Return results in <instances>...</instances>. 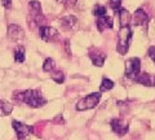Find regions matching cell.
I'll return each mask as SVG.
<instances>
[{
  "label": "cell",
  "mask_w": 155,
  "mask_h": 140,
  "mask_svg": "<svg viewBox=\"0 0 155 140\" xmlns=\"http://www.w3.org/2000/svg\"><path fill=\"white\" fill-rule=\"evenodd\" d=\"M13 99L18 103H23L31 108H40L43 107L47 100L38 90H26V91H17L13 94Z\"/></svg>",
  "instance_id": "cell-1"
},
{
  "label": "cell",
  "mask_w": 155,
  "mask_h": 140,
  "mask_svg": "<svg viewBox=\"0 0 155 140\" xmlns=\"http://www.w3.org/2000/svg\"><path fill=\"white\" fill-rule=\"evenodd\" d=\"M130 39H132V29L129 26L120 27V30L118 32V46H116V50H118L119 53L122 55L127 53Z\"/></svg>",
  "instance_id": "cell-2"
},
{
  "label": "cell",
  "mask_w": 155,
  "mask_h": 140,
  "mask_svg": "<svg viewBox=\"0 0 155 140\" xmlns=\"http://www.w3.org/2000/svg\"><path fill=\"white\" fill-rule=\"evenodd\" d=\"M101 100V94L100 92H93L87 95L85 97L79 100V103L76 104V109L78 110H88V109H93L97 107V104Z\"/></svg>",
  "instance_id": "cell-3"
},
{
  "label": "cell",
  "mask_w": 155,
  "mask_h": 140,
  "mask_svg": "<svg viewBox=\"0 0 155 140\" xmlns=\"http://www.w3.org/2000/svg\"><path fill=\"white\" fill-rule=\"evenodd\" d=\"M140 70H141V61H140V59L133 57V59L125 61V75L128 78L134 79L140 74Z\"/></svg>",
  "instance_id": "cell-4"
},
{
  "label": "cell",
  "mask_w": 155,
  "mask_h": 140,
  "mask_svg": "<svg viewBox=\"0 0 155 140\" xmlns=\"http://www.w3.org/2000/svg\"><path fill=\"white\" fill-rule=\"evenodd\" d=\"M12 126L14 128V131L17 134V138L18 140H27L28 136L34 132V128L28 125H25L22 122H18V121H13L12 122Z\"/></svg>",
  "instance_id": "cell-5"
},
{
  "label": "cell",
  "mask_w": 155,
  "mask_h": 140,
  "mask_svg": "<svg viewBox=\"0 0 155 140\" xmlns=\"http://www.w3.org/2000/svg\"><path fill=\"white\" fill-rule=\"evenodd\" d=\"M110 126H111V130L119 136H124L125 134L128 132V123L127 122H123L122 119H111L110 122Z\"/></svg>",
  "instance_id": "cell-6"
},
{
  "label": "cell",
  "mask_w": 155,
  "mask_h": 140,
  "mask_svg": "<svg viewBox=\"0 0 155 140\" xmlns=\"http://www.w3.org/2000/svg\"><path fill=\"white\" fill-rule=\"evenodd\" d=\"M8 38L13 42H21L25 38V31L18 25H9L8 26Z\"/></svg>",
  "instance_id": "cell-7"
},
{
  "label": "cell",
  "mask_w": 155,
  "mask_h": 140,
  "mask_svg": "<svg viewBox=\"0 0 155 140\" xmlns=\"http://www.w3.org/2000/svg\"><path fill=\"white\" fill-rule=\"evenodd\" d=\"M130 21H132V25L134 26H146L149 17L143 9H137L133 13V16H130Z\"/></svg>",
  "instance_id": "cell-8"
},
{
  "label": "cell",
  "mask_w": 155,
  "mask_h": 140,
  "mask_svg": "<svg viewBox=\"0 0 155 140\" xmlns=\"http://www.w3.org/2000/svg\"><path fill=\"white\" fill-rule=\"evenodd\" d=\"M40 38L45 42H54L58 38V31L54 27H49V26H43L40 27Z\"/></svg>",
  "instance_id": "cell-9"
},
{
  "label": "cell",
  "mask_w": 155,
  "mask_h": 140,
  "mask_svg": "<svg viewBox=\"0 0 155 140\" xmlns=\"http://www.w3.org/2000/svg\"><path fill=\"white\" fill-rule=\"evenodd\" d=\"M136 83H140L142 86H147V87H154L155 86V75L154 74H149V73H141L138 74L136 78L133 79Z\"/></svg>",
  "instance_id": "cell-10"
},
{
  "label": "cell",
  "mask_w": 155,
  "mask_h": 140,
  "mask_svg": "<svg viewBox=\"0 0 155 140\" xmlns=\"http://www.w3.org/2000/svg\"><path fill=\"white\" fill-rule=\"evenodd\" d=\"M114 27V22L110 17L104 16V17H98L97 18V29L98 31H105L106 29H113Z\"/></svg>",
  "instance_id": "cell-11"
},
{
  "label": "cell",
  "mask_w": 155,
  "mask_h": 140,
  "mask_svg": "<svg viewBox=\"0 0 155 140\" xmlns=\"http://www.w3.org/2000/svg\"><path fill=\"white\" fill-rule=\"evenodd\" d=\"M61 25L66 30H71V29H75L78 26V18L74 16H66L61 20Z\"/></svg>",
  "instance_id": "cell-12"
},
{
  "label": "cell",
  "mask_w": 155,
  "mask_h": 140,
  "mask_svg": "<svg viewBox=\"0 0 155 140\" xmlns=\"http://www.w3.org/2000/svg\"><path fill=\"white\" fill-rule=\"evenodd\" d=\"M119 22H120V27H125V26H129V22H130V14L127 9H123L120 8L119 11Z\"/></svg>",
  "instance_id": "cell-13"
},
{
  "label": "cell",
  "mask_w": 155,
  "mask_h": 140,
  "mask_svg": "<svg viewBox=\"0 0 155 140\" xmlns=\"http://www.w3.org/2000/svg\"><path fill=\"white\" fill-rule=\"evenodd\" d=\"M89 57H91V60L93 61V64L96 66H104V62H105V59H106V56L102 55V53H98V52H91L89 53Z\"/></svg>",
  "instance_id": "cell-14"
},
{
  "label": "cell",
  "mask_w": 155,
  "mask_h": 140,
  "mask_svg": "<svg viewBox=\"0 0 155 140\" xmlns=\"http://www.w3.org/2000/svg\"><path fill=\"white\" fill-rule=\"evenodd\" d=\"M13 107L11 105V103H8L5 100H0V117H5L12 113Z\"/></svg>",
  "instance_id": "cell-15"
},
{
  "label": "cell",
  "mask_w": 155,
  "mask_h": 140,
  "mask_svg": "<svg viewBox=\"0 0 155 140\" xmlns=\"http://www.w3.org/2000/svg\"><path fill=\"white\" fill-rule=\"evenodd\" d=\"M28 9H30V12L32 16H36V14H41V5L40 3L38 2V0H31L30 3H28Z\"/></svg>",
  "instance_id": "cell-16"
},
{
  "label": "cell",
  "mask_w": 155,
  "mask_h": 140,
  "mask_svg": "<svg viewBox=\"0 0 155 140\" xmlns=\"http://www.w3.org/2000/svg\"><path fill=\"white\" fill-rule=\"evenodd\" d=\"M14 60L16 62H23L25 61V48L22 46L17 47V50L14 51Z\"/></svg>",
  "instance_id": "cell-17"
},
{
  "label": "cell",
  "mask_w": 155,
  "mask_h": 140,
  "mask_svg": "<svg viewBox=\"0 0 155 140\" xmlns=\"http://www.w3.org/2000/svg\"><path fill=\"white\" fill-rule=\"evenodd\" d=\"M114 87V82L111 80V79H109V78H104L102 79V82H101V91H110L111 88H113Z\"/></svg>",
  "instance_id": "cell-18"
},
{
  "label": "cell",
  "mask_w": 155,
  "mask_h": 140,
  "mask_svg": "<svg viewBox=\"0 0 155 140\" xmlns=\"http://www.w3.org/2000/svg\"><path fill=\"white\" fill-rule=\"evenodd\" d=\"M93 14L97 18L106 16V8L104 5H101V4H96L94 8H93Z\"/></svg>",
  "instance_id": "cell-19"
},
{
  "label": "cell",
  "mask_w": 155,
  "mask_h": 140,
  "mask_svg": "<svg viewBox=\"0 0 155 140\" xmlns=\"http://www.w3.org/2000/svg\"><path fill=\"white\" fill-rule=\"evenodd\" d=\"M52 79L54 80L56 83L61 84L62 82L65 80V75H64V73H62V71H56V73H53V74H52Z\"/></svg>",
  "instance_id": "cell-20"
},
{
  "label": "cell",
  "mask_w": 155,
  "mask_h": 140,
  "mask_svg": "<svg viewBox=\"0 0 155 140\" xmlns=\"http://www.w3.org/2000/svg\"><path fill=\"white\" fill-rule=\"evenodd\" d=\"M53 69H54V60L47 59L44 61V65H43V70L44 71H52Z\"/></svg>",
  "instance_id": "cell-21"
},
{
  "label": "cell",
  "mask_w": 155,
  "mask_h": 140,
  "mask_svg": "<svg viewBox=\"0 0 155 140\" xmlns=\"http://www.w3.org/2000/svg\"><path fill=\"white\" fill-rule=\"evenodd\" d=\"M109 5L114 11H119L120 7H122V0H109Z\"/></svg>",
  "instance_id": "cell-22"
},
{
  "label": "cell",
  "mask_w": 155,
  "mask_h": 140,
  "mask_svg": "<svg viewBox=\"0 0 155 140\" xmlns=\"http://www.w3.org/2000/svg\"><path fill=\"white\" fill-rule=\"evenodd\" d=\"M147 55L149 57L153 60V62H155V47H150L147 50Z\"/></svg>",
  "instance_id": "cell-23"
},
{
  "label": "cell",
  "mask_w": 155,
  "mask_h": 140,
  "mask_svg": "<svg viewBox=\"0 0 155 140\" xmlns=\"http://www.w3.org/2000/svg\"><path fill=\"white\" fill-rule=\"evenodd\" d=\"M2 4H3L4 8L9 9V8L12 7V0H2Z\"/></svg>",
  "instance_id": "cell-24"
}]
</instances>
